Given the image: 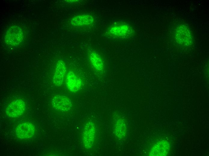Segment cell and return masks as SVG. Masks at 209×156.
Instances as JSON below:
<instances>
[{"instance_id": "obj_10", "label": "cell", "mask_w": 209, "mask_h": 156, "mask_svg": "<svg viewBox=\"0 0 209 156\" xmlns=\"http://www.w3.org/2000/svg\"><path fill=\"white\" fill-rule=\"evenodd\" d=\"M94 22V18L91 15L83 14L73 17L71 20L70 23L74 26L79 27L90 26Z\"/></svg>"}, {"instance_id": "obj_11", "label": "cell", "mask_w": 209, "mask_h": 156, "mask_svg": "<svg viewBox=\"0 0 209 156\" xmlns=\"http://www.w3.org/2000/svg\"><path fill=\"white\" fill-rule=\"evenodd\" d=\"M170 148L169 143L166 141L162 140L156 143L150 150L149 155L153 156L166 155Z\"/></svg>"}, {"instance_id": "obj_8", "label": "cell", "mask_w": 209, "mask_h": 156, "mask_svg": "<svg viewBox=\"0 0 209 156\" xmlns=\"http://www.w3.org/2000/svg\"><path fill=\"white\" fill-rule=\"evenodd\" d=\"M66 67L65 62L62 60H58L56 64L53 81L56 86H61L64 81L66 72Z\"/></svg>"}, {"instance_id": "obj_6", "label": "cell", "mask_w": 209, "mask_h": 156, "mask_svg": "<svg viewBox=\"0 0 209 156\" xmlns=\"http://www.w3.org/2000/svg\"><path fill=\"white\" fill-rule=\"evenodd\" d=\"M51 103L55 109L61 111H68L72 107L71 99L65 96L58 95L54 96L52 99Z\"/></svg>"}, {"instance_id": "obj_7", "label": "cell", "mask_w": 209, "mask_h": 156, "mask_svg": "<svg viewBox=\"0 0 209 156\" xmlns=\"http://www.w3.org/2000/svg\"><path fill=\"white\" fill-rule=\"evenodd\" d=\"M35 131L34 126L29 122L22 123L19 124L16 130L17 137L20 140L27 139L32 137Z\"/></svg>"}, {"instance_id": "obj_4", "label": "cell", "mask_w": 209, "mask_h": 156, "mask_svg": "<svg viewBox=\"0 0 209 156\" xmlns=\"http://www.w3.org/2000/svg\"><path fill=\"white\" fill-rule=\"evenodd\" d=\"M177 41L179 44L185 46L190 45L192 43V36L189 29L183 25L177 27L175 31Z\"/></svg>"}, {"instance_id": "obj_1", "label": "cell", "mask_w": 209, "mask_h": 156, "mask_svg": "<svg viewBox=\"0 0 209 156\" xmlns=\"http://www.w3.org/2000/svg\"><path fill=\"white\" fill-rule=\"evenodd\" d=\"M23 37L21 28L17 26H12L8 28L5 34V42L12 46L17 45L22 41Z\"/></svg>"}, {"instance_id": "obj_3", "label": "cell", "mask_w": 209, "mask_h": 156, "mask_svg": "<svg viewBox=\"0 0 209 156\" xmlns=\"http://www.w3.org/2000/svg\"><path fill=\"white\" fill-rule=\"evenodd\" d=\"M108 32L113 37L123 38L130 35L132 32V30L128 24L120 23L112 26L109 28Z\"/></svg>"}, {"instance_id": "obj_2", "label": "cell", "mask_w": 209, "mask_h": 156, "mask_svg": "<svg viewBox=\"0 0 209 156\" xmlns=\"http://www.w3.org/2000/svg\"><path fill=\"white\" fill-rule=\"evenodd\" d=\"M95 135L94 123L92 121L87 122L84 126L82 133V141L86 149L91 148L93 144Z\"/></svg>"}, {"instance_id": "obj_9", "label": "cell", "mask_w": 209, "mask_h": 156, "mask_svg": "<svg viewBox=\"0 0 209 156\" xmlns=\"http://www.w3.org/2000/svg\"><path fill=\"white\" fill-rule=\"evenodd\" d=\"M66 84L69 90L71 92H76L80 89L82 85V81L74 72L69 71L66 76Z\"/></svg>"}, {"instance_id": "obj_12", "label": "cell", "mask_w": 209, "mask_h": 156, "mask_svg": "<svg viewBox=\"0 0 209 156\" xmlns=\"http://www.w3.org/2000/svg\"><path fill=\"white\" fill-rule=\"evenodd\" d=\"M114 128L115 135L117 138L121 139L125 136L126 132V125L125 121L121 117L117 116L115 118Z\"/></svg>"}, {"instance_id": "obj_13", "label": "cell", "mask_w": 209, "mask_h": 156, "mask_svg": "<svg viewBox=\"0 0 209 156\" xmlns=\"http://www.w3.org/2000/svg\"><path fill=\"white\" fill-rule=\"evenodd\" d=\"M89 58L93 68L98 71H101L104 68V63L101 56L96 52L91 51L89 54Z\"/></svg>"}, {"instance_id": "obj_5", "label": "cell", "mask_w": 209, "mask_h": 156, "mask_svg": "<svg viewBox=\"0 0 209 156\" xmlns=\"http://www.w3.org/2000/svg\"><path fill=\"white\" fill-rule=\"evenodd\" d=\"M25 102L21 99L15 100L11 103L6 110L7 114L11 118L19 117L22 115L26 109Z\"/></svg>"}]
</instances>
